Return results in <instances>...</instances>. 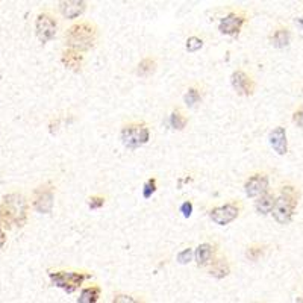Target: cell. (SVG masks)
I'll use <instances>...</instances> for the list:
<instances>
[{"instance_id":"obj_21","label":"cell","mask_w":303,"mask_h":303,"mask_svg":"<svg viewBox=\"0 0 303 303\" xmlns=\"http://www.w3.org/2000/svg\"><path fill=\"white\" fill-rule=\"evenodd\" d=\"M188 123V118L184 115V113L181 109H174L170 115V126L176 131H182Z\"/></svg>"},{"instance_id":"obj_29","label":"cell","mask_w":303,"mask_h":303,"mask_svg":"<svg viewBox=\"0 0 303 303\" xmlns=\"http://www.w3.org/2000/svg\"><path fill=\"white\" fill-rule=\"evenodd\" d=\"M293 121L296 123V125H297L299 128H302V129H303V108L294 113V115H293Z\"/></svg>"},{"instance_id":"obj_27","label":"cell","mask_w":303,"mask_h":303,"mask_svg":"<svg viewBox=\"0 0 303 303\" xmlns=\"http://www.w3.org/2000/svg\"><path fill=\"white\" fill-rule=\"evenodd\" d=\"M192 256H194V253H192V250L188 247V249H184L182 252H179L177 261H179V264H188L192 259Z\"/></svg>"},{"instance_id":"obj_31","label":"cell","mask_w":303,"mask_h":303,"mask_svg":"<svg viewBox=\"0 0 303 303\" xmlns=\"http://www.w3.org/2000/svg\"><path fill=\"white\" fill-rule=\"evenodd\" d=\"M6 244V233H5V229L0 226V249Z\"/></svg>"},{"instance_id":"obj_20","label":"cell","mask_w":303,"mask_h":303,"mask_svg":"<svg viewBox=\"0 0 303 303\" xmlns=\"http://www.w3.org/2000/svg\"><path fill=\"white\" fill-rule=\"evenodd\" d=\"M156 70V61L153 58H144L140 61L138 67H136V75L141 77H149L150 75H153Z\"/></svg>"},{"instance_id":"obj_30","label":"cell","mask_w":303,"mask_h":303,"mask_svg":"<svg viewBox=\"0 0 303 303\" xmlns=\"http://www.w3.org/2000/svg\"><path fill=\"white\" fill-rule=\"evenodd\" d=\"M181 212L184 214V217H189L192 212V203L191 202H184L181 206Z\"/></svg>"},{"instance_id":"obj_11","label":"cell","mask_w":303,"mask_h":303,"mask_svg":"<svg viewBox=\"0 0 303 303\" xmlns=\"http://www.w3.org/2000/svg\"><path fill=\"white\" fill-rule=\"evenodd\" d=\"M230 84H232L233 90L237 91V94H240V95H252L255 93L253 79L247 73H244L243 70H237L232 73Z\"/></svg>"},{"instance_id":"obj_17","label":"cell","mask_w":303,"mask_h":303,"mask_svg":"<svg viewBox=\"0 0 303 303\" xmlns=\"http://www.w3.org/2000/svg\"><path fill=\"white\" fill-rule=\"evenodd\" d=\"M274 203H276V197H274L273 192L267 191V192H264L263 196H259L258 200L255 202V209L261 215H267L268 212L273 211Z\"/></svg>"},{"instance_id":"obj_19","label":"cell","mask_w":303,"mask_h":303,"mask_svg":"<svg viewBox=\"0 0 303 303\" xmlns=\"http://www.w3.org/2000/svg\"><path fill=\"white\" fill-rule=\"evenodd\" d=\"M290 39H291L290 31H288L286 27H279V29H276L271 35V44L278 49H284L290 44Z\"/></svg>"},{"instance_id":"obj_5","label":"cell","mask_w":303,"mask_h":303,"mask_svg":"<svg viewBox=\"0 0 303 303\" xmlns=\"http://www.w3.org/2000/svg\"><path fill=\"white\" fill-rule=\"evenodd\" d=\"M150 140V131L144 123H129L121 129V141L128 149H138Z\"/></svg>"},{"instance_id":"obj_32","label":"cell","mask_w":303,"mask_h":303,"mask_svg":"<svg viewBox=\"0 0 303 303\" xmlns=\"http://www.w3.org/2000/svg\"><path fill=\"white\" fill-rule=\"evenodd\" d=\"M294 23H296V26H297V27H300V29H303V17L296 19V20H294Z\"/></svg>"},{"instance_id":"obj_28","label":"cell","mask_w":303,"mask_h":303,"mask_svg":"<svg viewBox=\"0 0 303 303\" xmlns=\"http://www.w3.org/2000/svg\"><path fill=\"white\" fill-rule=\"evenodd\" d=\"M103 205H105V197L102 196H91L88 199V206L91 209H100Z\"/></svg>"},{"instance_id":"obj_15","label":"cell","mask_w":303,"mask_h":303,"mask_svg":"<svg viewBox=\"0 0 303 303\" xmlns=\"http://www.w3.org/2000/svg\"><path fill=\"white\" fill-rule=\"evenodd\" d=\"M194 259L199 267H206L212 263L214 259V246L209 243H203L197 246V249L194 252Z\"/></svg>"},{"instance_id":"obj_2","label":"cell","mask_w":303,"mask_h":303,"mask_svg":"<svg viewBox=\"0 0 303 303\" xmlns=\"http://www.w3.org/2000/svg\"><path fill=\"white\" fill-rule=\"evenodd\" d=\"M95 43H97V27L90 21L75 23L65 32L67 47L79 53L93 49Z\"/></svg>"},{"instance_id":"obj_18","label":"cell","mask_w":303,"mask_h":303,"mask_svg":"<svg viewBox=\"0 0 303 303\" xmlns=\"http://www.w3.org/2000/svg\"><path fill=\"white\" fill-rule=\"evenodd\" d=\"M100 294H102V288L99 285L85 286V288H82L77 303H97Z\"/></svg>"},{"instance_id":"obj_33","label":"cell","mask_w":303,"mask_h":303,"mask_svg":"<svg viewBox=\"0 0 303 303\" xmlns=\"http://www.w3.org/2000/svg\"><path fill=\"white\" fill-rule=\"evenodd\" d=\"M296 303H303V299H302V297H297V300H296Z\"/></svg>"},{"instance_id":"obj_1","label":"cell","mask_w":303,"mask_h":303,"mask_svg":"<svg viewBox=\"0 0 303 303\" xmlns=\"http://www.w3.org/2000/svg\"><path fill=\"white\" fill-rule=\"evenodd\" d=\"M29 215V202L21 192H9L0 202V226L3 229L23 227Z\"/></svg>"},{"instance_id":"obj_24","label":"cell","mask_w":303,"mask_h":303,"mask_svg":"<svg viewBox=\"0 0 303 303\" xmlns=\"http://www.w3.org/2000/svg\"><path fill=\"white\" fill-rule=\"evenodd\" d=\"M203 47V39L199 38V37H189L187 39V50L191 52V53H194L197 50H200Z\"/></svg>"},{"instance_id":"obj_14","label":"cell","mask_w":303,"mask_h":303,"mask_svg":"<svg viewBox=\"0 0 303 303\" xmlns=\"http://www.w3.org/2000/svg\"><path fill=\"white\" fill-rule=\"evenodd\" d=\"M61 61L68 68V70L79 72L82 68V64H84V55L76 52V50H72V49H65L62 52Z\"/></svg>"},{"instance_id":"obj_4","label":"cell","mask_w":303,"mask_h":303,"mask_svg":"<svg viewBox=\"0 0 303 303\" xmlns=\"http://www.w3.org/2000/svg\"><path fill=\"white\" fill-rule=\"evenodd\" d=\"M49 278L52 285L61 288L65 293H75L82 286V284L91 278V274L82 271H50Z\"/></svg>"},{"instance_id":"obj_26","label":"cell","mask_w":303,"mask_h":303,"mask_svg":"<svg viewBox=\"0 0 303 303\" xmlns=\"http://www.w3.org/2000/svg\"><path fill=\"white\" fill-rule=\"evenodd\" d=\"M111 303H143V302L129 294H115Z\"/></svg>"},{"instance_id":"obj_13","label":"cell","mask_w":303,"mask_h":303,"mask_svg":"<svg viewBox=\"0 0 303 303\" xmlns=\"http://www.w3.org/2000/svg\"><path fill=\"white\" fill-rule=\"evenodd\" d=\"M270 144L276 150L278 155H285L288 152V141H286V131L282 126L274 128L270 132Z\"/></svg>"},{"instance_id":"obj_3","label":"cell","mask_w":303,"mask_h":303,"mask_svg":"<svg viewBox=\"0 0 303 303\" xmlns=\"http://www.w3.org/2000/svg\"><path fill=\"white\" fill-rule=\"evenodd\" d=\"M299 202V192L294 187L291 185H285L281 189V194L276 199L274 203V208L271 211L274 220L281 225H288L293 220L294 209Z\"/></svg>"},{"instance_id":"obj_8","label":"cell","mask_w":303,"mask_h":303,"mask_svg":"<svg viewBox=\"0 0 303 303\" xmlns=\"http://www.w3.org/2000/svg\"><path fill=\"white\" fill-rule=\"evenodd\" d=\"M240 203L230 202L226 203L223 206H217V208H212L209 212V218L218 226H226L229 223H232L233 220L238 218L240 215Z\"/></svg>"},{"instance_id":"obj_6","label":"cell","mask_w":303,"mask_h":303,"mask_svg":"<svg viewBox=\"0 0 303 303\" xmlns=\"http://www.w3.org/2000/svg\"><path fill=\"white\" fill-rule=\"evenodd\" d=\"M32 208L39 214H50L55 205V187L46 182L34 189L32 192Z\"/></svg>"},{"instance_id":"obj_22","label":"cell","mask_w":303,"mask_h":303,"mask_svg":"<svg viewBox=\"0 0 303 303\" xmlns=\"http://www.w3.org/2000/svg\"><path fill=\"white\" fill-rule=\"evenodd\" d=\"M263 255H264V246H259V244H253L250 247H247V250H246V256L250 261H258Z\"/></svg>"},{"instance_id":"obj_12","label":"cell","mask_w":303,"mask_h":303,"mask_svg":"<svg viewBox=\"0 0 303 303\" xmlns=\"http://www.w3.org/2000/svg\"><path fill=\"white\" fill-rule=\"evenodd\" d=\"M85 9H87V3L82 2V0H68V2L59 3V11L62 14V17L68 20H75L80 17L85 12Z\"/></svg>"},{"instance_id":"obj_9","label":"cell","mask_w":303,"mask_h":303,"mask_svg":"<svg viewBox=\"0 0 303 303\" xmlns=\"http://www.w3.org/2000/svg\"><path fill=\"white\" fill-rule=\"evenodd\" d=\"M244 23H246V16L243 12H229L226 17L220 20L218 31L229 37H238Z\"/></svg>"},{"instance_id":"obj_25","label":"cell","mask_w":303,"mask_h":303,"mask_svg":"<svg viewBox=\"0 0 303 303\" xmlns=\"http://www.w3.org/2000/svg\"><path fill=\"white\" fill-rule=\"evenodd\" d=\"M155 191H156V179L152 177V179H149V181L144 184V188H143V196H144V199L152 197V194H153Z\"/></svg>"},{"instance_id":"obj_23","label":"cell","mask_w":303,"mask_h":303,"mask_svg":"<svg viewBox=\"0 0 303 303\" xmlns=\"http://www.w3.org/2000/svg\"><path fill=\"white\" fill-rule=\"evenodd\" d=\"M200 99H202V95L197 88H188V91L185 94V103L188 106H194L196 103H199Z\"/></svg>"},{"instance_id":"obj_7","label":"cell","mask_w":303,"mask_h":303,"mask_svg":"<svg viewBox=\"0 0 303 303\" xmlns=\"http://www.w3.org/2000/svg\"><path fill=\"white\" fill-rule=\"evenodd\" d=\"M57 27H58V23L52 14L49 12L38 14L37 21H35V32H37L38 39L43 44L49 43L50 39L55 38V35H57Z\"/></svg>"},{"instance_id":"obj_10","label":"cell","mask_w":303,"mask_h":303,"mask_svg":"<svg viewBox=\"0 0 303 303\" xmlns=\"http://www.w3.org/2000/svg\"><path fill=\"white\" fill-rule=\"evenodd\" d=\"M244 191L247 197H259L268 191V176L264 173L252 174L244 184Z\"/></svg>"},{"instance_id":"obj_16","label":"cell","mask_w":303,"mask_h":303,"mask_svg":"<svg viewBox=\"0 0 303 303\" xmlns=\"http://www.w3.org/2000/svg\"><path fill=\"white\" fill-rule=\"evenodd\" d=\"M230 273V265L227 263V259L223 256H218L212 259V263L209 264V274L215 279H223Z\"/></svg>"}]
</instances>
